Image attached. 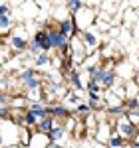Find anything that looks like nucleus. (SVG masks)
<instances>
[{"instance_id": "bb28decb", "label": "nucleus", "mask_w": 139, "mask_h": 148, "mask_svg": "<svg viewBox=\"0 0 139 148\" xmlns=\"http://www.w3.org/2000/svg\"><path fill=\"white\" fill-rule=\"evenodd\" d=\"M6 2L10 4L12 8H16V6H18V2H24V0H6Z\"/></svg>"}, {"instance_id": "f3484780", "label": "nucleus", "mask_w": 139, "mask_h": 148, "mask_svg": "<svg viewBox=\"0 0 139 148\" xmlns=\"http://www.w3.org/2000/svg\"><path fill=\"white\" fill-rule=\"evenodd\" d=\"M88 105L92 107V111H97V109L105 107L104 95H90V93H88Z\"/></svg>"}, {"instance_id": "5701e85b", "label": "nucleus", "mask_w": 139, "mask_h": 148, "mask_svg": "<svg viewBox=\"0 0 139 148\" xmlns=\"http://www.w3.org/2000/svg\"><path fill=\"white\" fill-rule=\"evenodd\" d=\"M8 59H10V47L6 46V44H2V42H0V63L8 61Z\"/></svg>"}, {"instance_id": "2eb2a0df", "label": "nucleus", "mask_w": 139, "mask_h": 148, "mask_svg": "<svg viewBox=\"0 0 139 148\" xmlns=\"http://www.w3.org/2000/svg\"><path fill=\"white\" fill-rule=\"evenodd\" d=\"M83 6H85V2H83V0H66V10H68L70 16L78 14Z\"/></svg>"}, {"instance_id": "393cba45", "label": "nucleus", "mask_w": 139, "mask_h": 148, "mask_svg": "<svg viewBox=\"0 0 139 148\" xmlns=\"http://www.w3.org/2000/svg\"><path fill=\"white\" fill-rule=\"evenodd\" d=\"M0 16H12V6L8 2L0 4Z\"/></svg>"}, {"instance_id": "39448f33", "label": "nucleus", "mask_w": 139, "mask_h": 148, "mask_svg": "<svg viewBox=\"0 0 139 148\" xmlns=\"http://www.w3.org/2000/svg\"><path fill=\"white\" fill-rule=\"evenodd\" d=\"M115 132H117L121 138H131V140H133V136L137 134V126L133 125V123H129L125 116H121V119L117 121Z\"/></svg>"}, {"instance_id": "0eeeda50", "label": "nucleus", "mask_w": 139, "mask_h": 148, "mask_svg": "<svg viewBox=\"0 0 139 148\" xmlns=\"http://www.w3.org/2000/svg\"><path fill=\"white\" fill-rule=\"evenodd\" d=\"M58 30L62 32V34L66 36V38H74V36L78 34V26H76V20H74V16H66V18H62L58 22Z\"/></svg>"}, {"instance_id": "4be33fe9", "label": "nucleus", "mask_w": 139, "mask_h": 148, "mask_svg": "<svg viewBox=\"0 0 139 148\" xmlns=\"http://www.w3.org/2000/svg\"><path fill=\"white\" fill-rule=\"evenodd\" d=\"M123 107H125V111H139V101H137V97L125 99V101H123Z\"/></svg>"}, {"instance_id": "b1692460", "label": "nucleus", "mask_w": 139, "mask_h": 148, "mask_svg": "<svg viewBox=\"0 0 139 148\" xmlns=\"http://www.w3.org/2000/svg\"><path fill=\"white\" fill-rule=\"evenodd\" d=\"M76 113H80V114H92V107H90L88 103H80V105L76 107Z\"/></svg>"}, {"instance_id": "c85d7f7f", "label": "nucleus", "mask_w": 139, "mask_h": 148, "mask_svg": "<svg viewBox=\"0 0 139 148\" xmlns=\"http://www.w3.org/2000/svg\"><path fill=\"white\" fill-rule=\"evenodd\" d=\"M4 144H6V142H4V136H2V132H0V148H4Z\"/></svg>"}, {"instance_id": "9b49d317", "label": "nucleus", "mask_w": 139, "mask_h": 148, "mask_svg": "<svg viewBox=\"0 0 139 148\" xmlns=\"http://www.w3.org/2000/svg\"><path fill=\"white\" fill-rule=\"evenodd\" d=\"M56 126V119L50 114L46 119H42V121H38V125H36V132H42V134H48L52 128Z\"/></svg>"}, {"instance_id": "6ab92c4d", "label": "nucleus", "mask_w": 139, "mask_h": 148, "mask_svg": "<svg viewBox=\"0 0 139 148\" xmlns=\"http://www.w3.org/2000/svg\"><path fill=\"white\" fill-rule=\"evenodd\" d=\"M107 146L109 148H123L125 146V138H121L117 132H113L111 136L107 138Z\"/></svg>"}, {"instance_id": "f03ea898", "label": "nucleus", "mask_w": 139, "mask_h": 148, "mask_svg": "<svg viewBox=\"0 0 139 148\" xmlns=\"http://www.w3.org/2000/svg\"><path fill=\"white\" fill-rule=\"evenodd\" d=\"M46 30H48V38H50L52 49H58L60 53H62V57L68 59V56H70V38H66L58 28H54V30L46 28Z\"/></svg>"}, {"instance_id": "f257e3e1", "label": "nucleus", "mask_w": 139, "mask_h": 148, "mask_svg": "<svg viewBox=\"0 0 139 148\" xmlns=\"http://www.w3.org/2000/svg\"><path fill=\"white\" fill-rule=\"evenodd\" d=\"M74 20H76V26H78V32H85L93 28V24L97 20V8H92V6H83L78 14H74Z\"/></svg>"}, {"instance_id": "c756f323", "label": "nucleus", "mask_w": 139, "mask_h": 148, "mask_svg": "<svg viewBox=\"0 0 139 148\" xmlns=\"http://www.w3.org/2000/svg\"><path fill=\"white\" fill-rule=\"evenodd\" d=\"M135 79L139 81V67H137V71H135Z\"/></svg>"}, {"instance_id": "4468645a", "label": "nucleus", "mask_w": 139, "mask_h": 148, "mask_svg": "<svg viewBox=\"0 0 139 148\" xmlns=\"http://www.w3.org/2000/svg\"><path fill=\"white\" fill-rule=\"evenodd\" d=\"M12 28H14V20L12 16H0V36H10Z\"/></svg>"}, {"instance_id": "a878e982", "label": "nucleus", "mask_w": 139, "mask_h": 148, "mask_svg": "<svg viewBox=\"0 0 139 148\" xmlns=\"http://www.w3.org/2000/svg\"><path fill=\"white\" fill-rule=\"evenodd\" d=\"M8 107H4V105H0V119H4V116H8Z\"/></svg>"}, {"instance_id": "cd10ccee", "label": "nucleus", "mask_w": 139, "mask_h": 148, "mask_svg": "<svg viewBox=\"0 0 139 148\" xmlns=\"http://www.w3.org/2000/svg\"><path fill=\"white\" fill-rule=\"evenodd\" d=\"M48 148H64V146H62L60 142H52V144H50V146H48Z\"/></svg>"}, {"instance_id": "dca6fc26", "label": "nucleus", "mask_w": 139, "mask_h": 148, "mask_svg": "<svg viewBox=\"0 0 139 148\" xmlns=\"http://www.w3.org/2000/svg\"><path fill=\"white\" fill-rule=\"evenodd\" d=\"M36 77H40V73L34 67H24V71H20V75H18L20 83H28L30 79H36Z\"/></svg>"}, {"instance_id": "6e6552de", "label": "nucleus", "mask_w": 139, "mask_h": 148, "mask_svg": "<svg viewBox=\"0 0 139 148\" xmlns=\"http://www.w3.org/2000/svg\"><path fill=\"white\" fill-rule=\"evenodd\" d=\"M30 40H32V42H34V44L40 47L44 53H48V51L52 49V44H50V38H48V30H46V28L38 30V32H36V34L32 36Z\"/></svg>"}, {"instance_id": "f8f14e48", "label": "nucleus", "mask_w": 139, "mask_h": 148, "mask_svg": "<svg viewBox=\"0 0 139 148\" xmlns=\"http://www.w3.org/2000/svg\"><path fill=\"white\" fill-rule=\"evenodd\" d=\"M64 136H66V126H62L56 123V126L48 132V138H50V142H62L64 140Z\"/></svg>"}, {"instance_id": "1a4fd4ad", "label": "nucleus", "mask_w": 139, "mask_h": 148, "mask_svg": "<svg viewBox=\"0 0 139 148\" xmlns=\"http://www.w3.org/2000/svg\"><path fill=\"white\" fill-rule=\"evenodd\" d=\"M52 144L48 134H42V132H32V138H30V144L28 148H48Z\"/></svg>"}, {"instance_id": "ddd939ff", "label": "nucleus", "mask_w": 139, "mask_h": 148, "mask_svg": "<svg viewBox=\"0 0 139 148\" xmlns=\"http://www.w3.org/2000/svg\"><path fill=\"white\" fill-rule=\"evenodd\" d=\"M62 103H64L68 109H70V107H78V105H80V93H78V91H72V89L66 91V95L62 97Z\"/></svg>"}, {"instance_id": "9d476101", "label": "nucleus", "mask_w": 139, "mask_h": 148, "mask_svg": "<svg viewBox=\"0 0 139 148\" xmlns=\"http://www.w3.org/2000/svg\"><path fill=\"white\" fill-rule=\"evenodd\" d=\"M50 114L54 116V119H70V109L64 105V103H54V105H50Z\"/></svg>"}, {"instance_id": "20e7f679", "label": "nucleus", "mask_w": 139, "mask_h": 148, "mask_svg": "<svg viewBox=\"0 0 139 148\" xmlns=\"http://www.w3.org/2000/svg\"><path fill=\"white\" fill-rule=\"evenodd\" d=\"M80 40H81V44H83V47H85V51H88V56L93 53V51L99 47V34H97L93 28L85 30V32H81Z\"/></svg>"}, {"instance_id": "423d86ee", "label": "nucleus", "mask_w": 139, "mask_h": 148, "mask_svg": "<svg viewBox=\"0 0 139 148\" xmlns=\"http://www.w3.org/2000/svg\"><path fill=\"white\" fill-rule=\"evenodd\" d=\"M66 81H68V87L72 89V91H78L80 93L81 89H85V83L81 81V71L80 69H70V71H66Z\"/></svg>"}, {"instance_id": "7ed1b4c3", "label": "nucleus", "mask_w": 139, "mask_h": 148, "mask_svg": "<svg viewBox=\"0 0 139 148\" xmlns=\"http://www.w3.org/2000/svg\"><path fill=\"white\" fill-rule=\"evenodd\" d=\"M8 47L14 49V51H24L28 49V38H26V32L24 28H16V32H10L8 36Z\"/></svg>"}, {"instance_id": "412c9836", "label": "nucleus", "mask_w": 139, "mask_h": 148, "mask_svg": "<svg viewBox=\"0 0 139 148\" xmlns=\"http://www.w3.org/2000/svg\"><path fill=\"white\" fill-rule=\"evenodd\" d=\"M38 125V116L32 111H26L22 114V126H36Z\"/></svg>"}, {"instance_id": "aec40b11", "label": "nucleus", "mask_w": 139, "mask_h": 148, "mask_svg": "<svg viewBox=\"0 0 139 148\" xmlns=\"http://www.w3.org/2000/svg\"><path fill=\"white\" fill-rule=\"evenodd\" d=\"M85 91L90 93V95H104L101 85H99V83H95V81H92V79L85 81Z\"/></svg>"}, {"instance_id": "a211bd4d", "label": "nucleus", "mask_w": 139, "mask_h": 148, "mask_svg": "<svg viewBox=\"0 0 139 148\" xmlns=\"http://www.w3.org/2000/svg\"><path fill=\"white\" fill-rule=\"evenodd\" d=\"M34 65L38 69L40 67H46V65H52V57H50V53H38V56L34 57Z\"/></svg>"}]
</instances>
